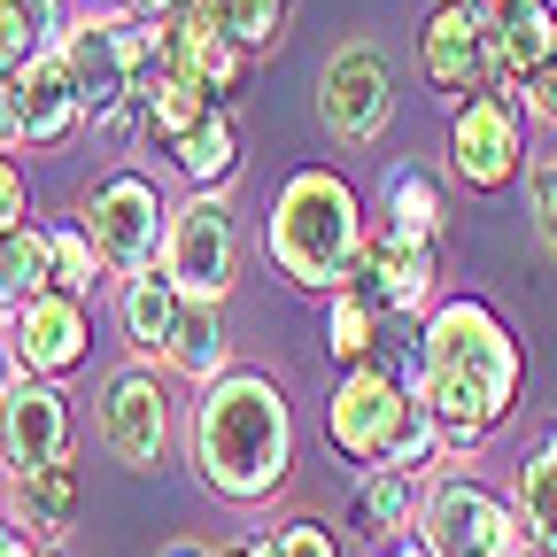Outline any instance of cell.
<instances>
[{
	"instance_id": "277c9868",
	"label": "cell",
	"mask_w": 557,
	"mask_h": 557,
	"mask_svg": "<svg viewBox=\"0 0 557 557\" xmlns=\"http://www.w3.org/2000/svg\"><path fill=\"white\" fill-rule=\"evenodd\" d=\"M418 410H426V403H418V387H410L403 372H387V364H348L341 387H333V403H325V442H333L348 465L387 472V465H395V442H403V426H410Z\"/></svg>"
},
{
	"instance_id": "ac0fdd59",
	"label": "cell",
	"mask_w": 557,
	"mask_h": 557,
	"mask_svg": "<svg viewBox=\"0 0 557 557\" xmlns=\"http://www.w3.org/2000/svg\"><path fill=\"white\" fill-rule=\"evenodd\" d=\"M163 364H171L178 380H194V387H209V380L233 372V341H225L218 302H186V310H178V333H171V348H163Z\"/></svg>"
},
{
	"instance_id": "60d3db41",
	"label": "cell",
	"mask_w": 557,
	"mask_h": 557,
	"mask_svg": "<svg viewBox=\"0 0 557 557\" xmlns=\"http://www.w3.org/2000/svg\"><path fill=\"white\" fill-rule=\"evenodd\" d=\"M0 380H9V341H0Z\"/></svg>"
},
{
	"instance_id": "d4e9b609",
	"label": "cell",
	"mask_w": 557,
	"mask_h": 557,
	"mask_svg": "<svg viewBox=\"0 0 557 557\" xmlns=\"http://www.w3.org/2000/svg\"><path fill=\"white\" fill-rule=\"evenodd\" d=\"M54 287V256H47V225H16L0 233V302H32Z\"/></svg>"
},
{
	"instance_id": "5bb4252c",
	"label": "cell",
	"mask_w": 557,
	"mask_h": 557,
	"mask_svg": "<svg viewBox=\"0 0 557 557\" xmlns=\"http://www.w3.org/2000/svg\"><path fill=\"white\" fill-rule=\"evenodd\" d=\"M348 295H364L380 318H426L434 310V248L372 233L357 271H348Z\"/></svg>"
},
{
	"instance_id": "5b68a950",
	"label": "cell",
	"mask_w": 557,
	"mask_h": 557,
	"mask_svg": "<svg viewBox=\"0 0 557 557\" xmlns=\"http://www.w3.org/2000/svg\"><path fill=\"white\" fill-rule=\"evenodd\" d=\"M418 542L434 557H534L527 527H519V504H504L487 480H434L418 496Z\"/></svg>"
},
{
	"instance_id": "8fae6325",
	"label": "cell",
	"mask_w": 557,
	"mask_h": 557,
	"mask_svg": "<svg viewBox=\"0 0 557 557\" xmlns=\"http://www.w3.org/2000/svg\"><path fill=\"white\" fill-rule=\"evenodd\" d=\"M418 70H426V86L449 109L496 86V39H487V9H480V0H434L426 32H418Z\"/></svg>"
},
{
	"instance_id": "e575fe53",
	"label": "cell",
	"mask_w": 557,
	"mask_h": 557,
	"mask_svg": "<svg viewBox=\"0 0 557 557\" xmlns=\"http://www.w3.org/2000/svg\"><path fill=\"white\" fill-rule=\"evenodd\" d=\"M9 148H24V132H16V94H9V78H0V156Z\"/></svg>"
},
{
	"instance_id": "30bf717a",
	"label": "cell",
	"mask_w": 557,
	"mask_h": 557,
	"mask_svg": "<svg viewBox=\"0 0 557 557\" xmlns=\"http://www.w3.org/2000/svg\"><path fill=\"white\" fill-rule=\"evenodd\" d=\"M318 116H325V132L341 139V148H372V139L387 132V116H395L387 54H380V47H364V39L333 47V54H325V70H318Z\"/></svg>"
},
{
	"instance_id": "74e56055",
	"label": "cell",
	"mask_w": 557,
	"mask_h": 557,
	"mask_svg": "<svg viewBox=\"0 0 557 557\" xmlns=\"http://www.w3.org/2000/svg\"><path fill=\"white\" fill-rule=\"evenodd\" d=\"M380 557H434V549L418 542V534H403V542H380Z\"/></svg>"
},
{
	"instance_id": "6da1fadb",
	"label": "cell",
	"mask_w": 557,
	"mask_h": 557,
	"mask_svg": "<svg viewBox=\"0 0 557 557\" xmlns=\"http://www.w3.org/2000/svg\"><path fill=\"white\" fill-rule=\"evenodd\" d=\"M403 380L418 387V403H426L434 426H442V465H465L519 410L527 348H519V333H511V318L496 302L457 295V302H434L426 310Z\"/></svg>"
},
{
	"instance_id": "44dd1931",
	"label": "cell",
	"mask_w": 557,
	"mask_h": 557,
	"mask_svg": "<svg viewBox=\"0 0 557 557\" xmlns=\"http://www.w3.org/2000/svg\"><path fill=\"white\" fill-rule=\"evenodd\" d=\"M171 163L186 171V186L194 194H225L233 186V171H240V124L225 116V109H209L178 148H171Z\"/></svg>"
},
{
	"instance_id": "7402d4cb",
	"label": "cell",
	"mask_w": 557,
	"mask_h": 557,
	"mask_svg": "<svg viewBox=\"0 0 557 557\" xmlns=\"http://www.w3.org/2000/svg\"><path fill=\"white\" fill-rule=\"evenodd\" d=\"M348 519H357L364 542H403L418 527V480L410 472H364L357 496H348Z\"/></svg>"
},
{
	"instance_id": "484cf974",
	"label": "cell",
	"mask_w": 557,
	"mask_h": 557,
	"mask_svg": "<svg viewBox=\"0 0 557 557\" xmlns=\"http://www.w3.org/2000/svg\"><path fill=\"white\" fill-rule=\"evenodd\" d=\"M380 325H387V318H380L364 295H348V287H341V295L325 302V348H333V364H372Z\"/></svg>"
},
{
	"instance_id": "b9f144b4",
	"label": "cell",
	"mask_w": 557,
	"mask_h": 557,
	"mask_svg": "<svg viewBox=\"0 0 557 557\" xmlns=\"http://www.w3.org/2000/svg\"><path fill=\"white\" fill-rule=\"evenodd\" d=\"M480 9H496V0H480Z\"/></svg>"
},
{
	"instance_id": "4dcf8cb0",
	"label": "cell",
	"mask_w": 557,
	"mask_h": 557,
	"mask_svg": "<svg viewBox=\"0 0 557 557\" xmlns=\"http://www.w3.org/2000/svg\"><path fill=\"white\" fill-rule=\"evenodd\" d=\"M16 225H32V178L16 156H0V233H16Z\"/></svg>"
},
{
	"instance_id": "ab89813d",
	"label": "cell",
	"mask_w": 557,
	"mask_h": 557,
	"mask_svg": "<svg viewBox=\"0 0 557 557\" xmlns=\"http://www.w3.org/2000/svg\"><path fill=\"white\" fill-rule=\"evenodd\" d=\"M9 534H16V519H9V504H0V542H9Z\"/></svg>"
},
{
	"instance_id": "f1b7e54d",
	"label": "cell",
	"mask_w": 557,
	"mask_h": 557,
	"mask_svg": "<svg viewBox=\"0 0 557 557\" xmlns=\"http://www.w3.org/2000/svg\"><path fill=\"white\" fill-rule=\"evenodd\" d=\"M527 218H534V233H542V248L557 256V148L527 163Z\"/></svg>"
},
{
	"instance_id": "d590c367",
	"label": "cell",
	"mask_w": 557,
	"mask_h": 557,
	"mask_svg": "<svg viewBox=\"0 0 557 557\" xmlns=\"http://www.w3.org/2000/svg\"><path fill=\"white\" fill-rule=\"evenodd\" d=\"M116 9H124L132 24H163V16H178V0H116Z\"/></svg>"
},
{
	"instance_id": "1f68e13d",
	"label": "cell",
	"mask_w": 557,
	"mask_h": 557,
	"mask_svg": "<svg viewBox=\"0 0 557 557\" xmlns=\"http://www.w3.org/2000/svg\"><path fill=\"white\" fill-rule=\"evenodd\" d=\"M271 549H278V557H341V542H333L318 519H295V527H278V534H271Z\"/></svg>"
},
{
	"instance_id": "f546056e",
	"label": "cell",
	"mask_w": 557,
	"mask_h": 557,
	"mask_svg": "<svg viewBox=\"0 0 557 557\" xmlns=\"http://www.w3.org/2000/svg\"><path fill=\"white\" fill-rule=\"evenodd\" d=\"M9 9H16V24H24V39L47 54V47H62V32H70V9H62V0H9Z\"/></svg>"
},
{
	"instance_id": "d6a6232c",
	"label": "cell",
	"mask_w": 557,
	"mask_h": 557,
	"mask_svg": "<svg viewBox=\"0 0 557 557\" xmlns=\"http://www.w3.org/2000/svg\"><path fill=\"white\" fill-rule=\"evenodd\" d=\"M511 101H519L527 116H542V124H557V54H549V62L534 70V78H527V86H511Z\"/></svg>"
},
{
	"instance_id": "7bdbcfd3",
	"label": "cell",
	"mask_w": 557,
	"mask_h": 557,
	"mask_svg": "<svg viewBox=\"0 0 557 557\" xmlns=\"http://www.w3.org/2000/svg\"><path fill=\"white\" fill-rule=\"evenodd\" d=\"M0 318H9V302H0Z\"/></svg>"
},
{
	"instance_id": "e0dca14e",
	"label": "cell",
	"mask_w": 557,
	"mask_h": 557,
	"mask_svg": "<svg viewBox=\"0 0 557 557\" xmlns=\"http://www.w3.org/2000/svg\"><path fill=\"white\" fill-rule=\"evenodd\" d=\"M178 310H186V295L171 287V271H163V263H156V271H139V278H124V302H116L124 348H132V357H163L171 333H178Z\"/></svg>"
},
{
	"instance_id": "7a4b0ae2",
	"label": "cell",
	"mask_w": 557,
	"mask_h": 557,
	"mask_svg": "<svg viewBox=\"0 0 557 557\" xmlns=\"http://www.w3.org/2000/svg\"><path fill=\"white\" fill-rule=\"evenodd\" d=\"M186 449H194V472H201L209 496H225V504L278 496V480L295 472V410L278 395V380L240 372V364L225 380H209L194 403Z\"/></svg>"
},
{
	"instance_id": "9c48e42d",
	"label": "cell",
	"mask_w": 557,
	"mask_h": 557,
	"mask_svg": "<svg viewBox=\"0 0 557 557\" xmlns=\"http://www.w3.org/2000/svg\"><path fill=\"white\" fill-rule=\"evenodd\" d=\"M0 341H9V364L16 372L70 380L94 357V310H86V295L47 287V295H32V302H16L9 318H0Z\"/></svg>"
},
{
	"instance_id": "603a6c76",
	"label": "cell",
	"mask_w": 557,
	"mask_h": 557,
	"mask_svg": "<svg viewBox=\"0 0 557 557\" xmlns=\"http://www.w3.org/2000/svg\"><path fill=\"white\" fill-rule=\"evenodd\" d=\"M78 504H86V487H78V465H47L32 480H16V511H24V534L39 542H62L70 527H78Z\"/></svg>"
},
{
	"instance_id": "3957f363",
	"label": "cell",
	"mask_w": 557,
	"mask_h": 557,
	"mask_svg": "<svg viewBox=\"0 0 557 557\" xmlns=\"http://www.w3.org/2000/svg\"><path fill=\"white\" fill-rule=\"evenodd\" d=\"M364 201L341 171L325 163H302L278 178L271 194V218H263V248L278 263V278H295L302 295H341L348 271L364 256Z\"/></svg>"
},
{
	"instance_id": "52a82bcc",
	"label": "cell",
	"mask_w": 557,
	"mask_h": 557,
	"mask_svg": "<svg viewBox=\"0 0 557 557\" xmlns=\"http://www.w3.org/2000/svg\"><path fill=\"white\" fill-rule=\"evenodd\" d=\"M163 271L186 302H218L233 295L240 278V233H233V209L225 194H186L171 209V233H163Z\"/></svg>"
},
{
	"instance_id": "4316f807",
	"label": "cell",
	"mask_w": 557,
	"mask_h": 557,
	"mask_svg": "<svg viewBox=\"0 0 557 557\" xmlns=\"http://www.w3.org/2000/svg\"><path fill=\"white\" fill-rule=\"evenodd\" d=\"M47 256H54V287H62V295H94L101 256H94V233H86L78 218H54V225H47Z\"/></svg>"
},
{
	"instance_id": "836d02e7",
	"label": "cell",
	"mask_w": 557,
	"mask_h": 557,
	"mask_svg": "<svg viewBox=\"0 0 557 557\" xmlns=\"http://www.w3.org/2000/svg\"><path fill=\"white\" fill-rule=\"evenodd\" d=\"M39 47L24 39V24H16V9H9V0H0V78H16V70L32 62Z\"/></svg>"
},
{
	"instance_id": "ffe728a7",
	"label": "cell",
	"mask_w": 557,
	"mask_h": 557,
	"mask_svg": "<svg viewBox=\"0 0 557 557\" xmlns=\"http://www.w3.org/2000/svg\"><path fill=\"white\" fill-rule=\"evenodd\" d=\"M209 109H225V101H209L194 78H178V70H148V78H139V132L163 139V148H178Z\"/></svg>"
},
{
	"instance_id": "cb8c5ba5",
	"label": "cell",
	"mask_w": 557,
	"mask_h": 557,
	"mask_svg": "<svg viewBox=\"0 0 557 557\" xmlns=\"http://www.w3.org/2000/svg\"><path fill=\"white\" fill-rule=\"evenodd\" d=\"M519 527H527V542H534V557H557V434L519 465Z\"/></svg>"
},
{
	"instance_id": "d6986e66",
	"label": "cell",
	"mask_w": 557,
	"mask_h": 557,
	"mask_svg": "<svg viewBox=\"0 0 557 557\" xmlns=\"http://www.w3.org/2000/svg\"><path fill=\"white\" fill-rule=\"evenodd\" d=\"M380 209H387V225L380 233H395V240H418V248H434L442 240V225H449V194L426 178V171H387V186H380Z\"/></svg>"
},
{
	"instance_id": "9a60e30c",
	"label": "cell",
	"mask_w": 557,
	"mask_h": 557,
	"mask_svg": "<svg viewBox=\"0 0 557 557\" xmlns=\"http://www.w3.org/2000/svg\"><path fill=\"white\" fill-rule=\"evenodd\" d=\"M9 94H16V132H24V148H62V139L86 124V101H78V86H70V62H62L54 47L32 54V62L16 70Z\"/></svg>"
},
{
	"instance_id": "2e32d148",
	"label": "cell",
	"mask_w": 557,
	"mask_h": 557,
	"mask_svg": "<svg viewBox=\"0 0 557 557\" xmlns=\"http://www.w3.org/2000/svg\"><path fill=\"white\" fill-rule=\"evenodd\" d=\"M487 39H496V86L511 94L557 54V9L549 0H496L487 9Z\"/></svg>"
},
{
	"instance_id": "8992f818",
	"label": "cell",
	"mask_w": 557,
	"mask_h": 557,
	"mask_svg": "<svg viewBox=\"0 0 557 557\" xmlns=\"http://www.w3.org/2000/svg\"><path fill=\"white\" fill-rule=\"evenodd\" d=\"M78 225L94 233L101 271L139 278V271H156V263H163L171 201L156 194V178H148V171H109V178L94 186V201H86V218H78Z\"/></svg>"
},
{
	"instance_id": "f35d334b",
	"label": "cell",
	"mask_w": 557,
	"mask_h": 557,
	"mask_svg": "<svg viewBox=\"0 0 557 557\" xmlns=\"http://www.w3.org/2000/svg\"><path fill=\"white\" fill-rule=\"evenodd\" d=\"M163 557H218V549H201V542H171Z\"/></svg>"
},
{
	"instance_id": "83f0119b",
	"label": "cell",
	"mask_w": 557,
	"mask_h": 557,
	"mask_svg": "<svg viewBox=\"0 0 557 557\" xmlns=\"http://www.w3.org/2000/svg\"><path fill=\"white\" fill-rule=\"evenodd\" d=\"M287 16H295V0H225V32L248 54H271L278 39H287Z\"/></svg>"
},
{
	"instance_id": "7c38bea8",
	"label": "cell",
	"mask_w": 557,
	"mask_h": 557,
	"mask_svg": "<svg viewBox=\"0 0 557 557\" xmlns=\"http://www.w3.org/2000/svg\"><path fill=\"white\" fill-rule=\"evenodd\" d=\"M70 457V403L54 380H32V372H9L0 380V465L16 480L47 472Z\"/></svg>"
},
{
	"instance_id": "8d00e7d4",
	"label": "cell",
	"mask_w": 557,
	"mask_h": 557,
	"mask_svg": "<svg viewBox=\"0 0 557 557\" xmlns=\"http://www.w3.org/2000/svg\"><path fill=\"white\" fill-rule=\"evenodd\" d=\"M218 557H278V549H271V534H248V542H233V549H218Z\"/></svg>"
},
{
	"instance_id": "4fadbf2b",
	"label": "cell",
	"mask_w": 557,
	"mask_h": 557,
	"mask_svg": "<svg viewBox=\"0 0 557 557\" xmlns=\"http://www.w3.org/2000/svg\"><path fill=\"white\" fill-rule=\"evenodd\" d=\"M101 449L116 465H132V472L163 465V449H171V395H163V380L148 364H132V372L109 380V395H101Z\"/></svg>"
},
{
	"instance_id": "ba28073f",
	"label": "cell",
	"mask_w": 557,
	"mask_h": 557,
	"mask_svg": "<svg viewBox=\"0 0 557 557\" xmlns=\"http://www.w3.org/2000/svg\"><path fill=\"white\" fill-rule=\"evenodd\" d=\"M449 171L472 194H504V186L527 178V116H519V101L504 86L457 101V116H449Z\"/></svg>"
}]
</instances>
